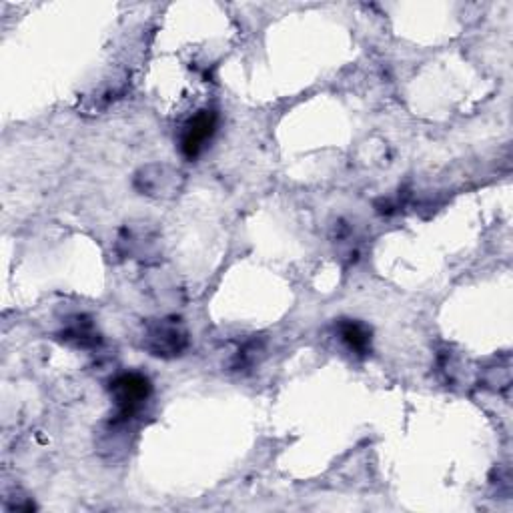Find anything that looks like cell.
Listing matches in <instances>:
<instances>
[{"label":"cell","mask_w":513,"mask_h":513,"mask_svg":"<svg viewBox=\"0 0 513 513\" xmlns=\"http://www.w3.org/2000/svg\"><path fill=\"white\" fill-rule=\"evenodd\" d=\"M153 393L151 381L141 373H123L111 383V395L117 407V419L129 421L139 415Z\"/></svg>","instance_id":"1"},{"label":"cell","mask_w":513,"mask_h":513,"mask_svg":"<svg viewBox=\"0 0 513 513\" xmlns=\"http://www.w3.org/2000/svg\"><path fill=\"white\" fill-rule=\"evenodd\" d=\"M189 345V335L177 319H159L147 325L143 347L155 357H177Z\"/></svg>","instance_id":"2"},{"label":"cell","mask_w":513,"mask_h":513,"mask_svg":"<svg viewBox=\"0 0 513 513\" xmlns=\"http://www.w3.org/2000/svg\"><path fill=\"white\" fill-rule=\"evenodd\" d=\"M217 131V113L211 109L199 111L187 121L181 135V151L187 159H197Z\"/></svg>","instance_id":"3"},{"label":"cell","mask_w":513,"mask_h":513,"mask_svg":"<svg viewBox=\"0 0 513 513\" xmlns=\"http://www.w3.org/2000/svg\"><path fill=\"white\" fill-rule=\"evenodd\" d=\"M181 173L167 165H149L139 171L135 185L143 195L149 197H175L181 191Z\"/></svg>","instance_id":"4"},{"label":"cell","mask_w":513,"mask_h":513,"mask_svg":"<svg viewBox=\"0 0 513 513\" xmlns=\"http://www.w3.org/2000/svg\"><path fill=\"white\" fill-rule=\"evenodd\" d=\"M63 339L75 347H95L99 345V333L95 331L93 323L91 321H85V319H77L73 325H69L65 331H63Z\"/></svg>","instance_id":"5"},{"label":"cell","mask_w":513,"mask_h":513,"mask_svg":"<svg viewBox=\"0 0 513 513\" xmlns=\"http://www.w3.org/2000/svg\"><path fill=\"white\" fill-rule=\"evenodd\" d=\"M339 331H341V339L349 345L351 351L363 355L367 353L369 349V343H371V335L369 331L361 325V323H355V321H343L339 325Z\"/></svg>","instance_id":"6"}]
</instances>
